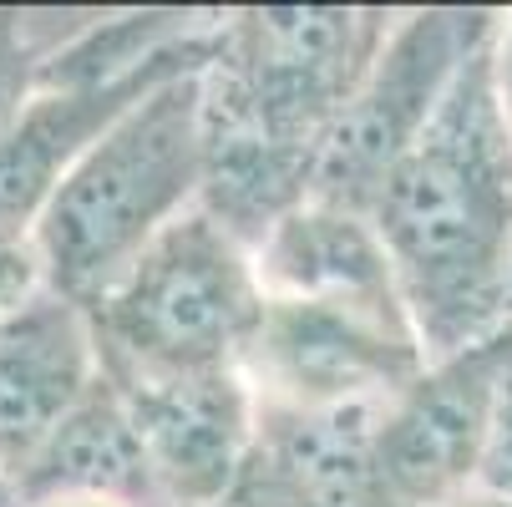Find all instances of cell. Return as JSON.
Listing matches in <instances>:
<instances>
[{"instance_id": "8992f818", "label": "cell", "mask_w": 512, "mask_h": 507, "mask_svg": "<svg viewBox=\"0 0 512 507\" xmlns=\"http://www.w3.org/2000/svg\"><path fill=\"white\" fill-rule=\"evenodd\" d=\"M426 355L411 325L371 320L310 300H269L239 376L249 381L259 406H365L391 401L406 381H416Z\"/></svg>"}, {"instance_id": "52a82bcc", "label": "cell", "mask_w": 512, "mask_h": 507, "mask_svg": "<svg viewBox=\"0 0 512 507\" xmlns=\"http://www.w3.org/2000/svg\"><path fill=\"white\" fill-rule=\"evenodd\" d=\"M502 366V325L442 360H426L376 416L371 472L386 507H442L477 487L492 386Z\"/></svg>"}, {"instance_id": "2e32d148", "label": "cell", "mask_w": 512, "mask_h": 507, "mask_svg": "<svg viewBox=\"0 0 512 507\" xmlns=\"http://www.w3.org/2000/svg\"><path fill=\"white\" fill-rule=\"evenodd\" d=\"M492 77H497V107H502V122H507V132H512V26H507V21H502V31H497Z\"/></svg>"}, {"instance_id": "7a4b0ae2", "label": "cell", "mask_w": 512, "mask_h": 507, "mask_svg": "<svg viewBox=\"0 0 512 507\" xmlns=\"http://www.w3.org/2000/svg\"><path fill=\"white\" fill-rule=\"evenodd\" d=\"M173 77L132 102L77 158L26 239L41 289L66 305H97L173 219L198 198V87Z\"/></svg>"}, {"instance_id": "6da1fadb", "label": "cell", "mask_w": 512, "mask_h": 507, "mask_svg": "<svg viewBox=\"0 0 512 507\" xmlns=\"http://www.w3.org/2000/svg\"><path fill=\"white\" fill-rule=\"evenodd\" d=\"M492 51L497 36L462 61L371 208L426 360L457 355L512 320V132L497 107Z\"/></svg>"}, {"instance_id": "9c48e42d", "label": "cell", "mask_w": 512, "mask_h": 507, "mask_svg": "<svg viewBox=\"0 0 512 507\" xmlns=\"http://www.w3.org/2000/svg\"><path fill=\"white\" fill-rule=\"evenodd\" d=\"M168 507H229L254 447V391L239 371L117 386Z\"/></svg>"}, {"instance_id": "277c9868", "label": "cell", "mask_w": 512, "mask_h": 507, "mask_svg": "<svg viewBox=\"0 0 512 507\" xmlns=\"http://www.w3.org/2000/svg\"><path fill=\"white\" fill-rule=\"evenodd\" d=\"M82 315L92 325L97 371L112 386L208 376L244 366L264 289L249 249L208 213L188 208Z\"/></svg>"}, {"instance_id": "30bf717a", "label": "cell", "mask_w": 512, "mask_h": 507, "mask_svg": "<svg viewBox=\"0 0 512 507\" xmlns=\"http://www.w3.org/2000/svg\"><path fill=\"white\" fill-rule=\"evenodd\" d=\"M97 381L92 325L77 305L31 295L0 320V472L11 482Z\"/></svg>"}, {"instance_id": "e0dca14e", "label": "cell", "mask_w": 512, "mask_h": 507, "mask_svg": "<svg viewBox=\"0 0 512 507\" xmlns=\"http://www.w3.org/2000/svg\"><path fill=\"white\" fill-rule=\"evenodd\" d=\"M442 507H512V497H492V492H462V497H452V502H442Z\"/></svg>"}, {"instance_id": "ac0fdd59", "label": "cell", "mask_w": 512, "mask_h": 507, "mask_svg": "<svg viewBox=\"0 0 512 507\" xmlns=\"http://www.w3.org/2000/svg\"><path fill=\"white\" fill-rule=\"evenodd\" d=\"M36 507H112V502H97V497H56V502H36Z\"/></svg>"}, {"instance_id": "9a60e30c", "label": "cell", "mask_w": 512, "mask_h": 507, "mask_svg": "<svg viewBox=\"0 0 512 507\" xmlns=\"http://www.w3.org/2000/svg\"><path fill=\"white\" fill-rule=\"evenodd\" d=\"M31 295H41V269H36L31 249L26 244L0 249V320L16 315Z\"/></svg>"}, {"instance_id": "7c38bea8", "label": "cell", "mask_w": 512, "mask_h": 507, "mask_svg": "<svg viewBox=\"0 0 512 507\" xmlns=\"http://www.w3.org/2000/svg\"><path fill=\"white\" fill-rule=\"evenodd\" d=\"M21 507L56 502V497H97L112 507H168L142 437L117 396V386L97 371L87 396L61 416L46 447L16 477Z\"/></svg>"}, {"instance_id": "5bb4252c", "label": "cell", "mask_w": 512, "mask_h": 507, "mask_svg": "<svg viewBox=\"0 0 512 507\" xmlns=\"http://www.w3.org/2000/svg\"><path fill=\"white\" fill-rule=\"evenodd\" d=\"M477 492L512 497V320L502 325V366H497V386H492V416H487Z\"/></svg>"}, {"instance_id": "8fae6325", "label": "cell", "mask_w": 512, "mask_h": 507, "mask_svg": "<svg viewBox=\"0 0 512 507\" xmlns=\"http://www.w3.org/2000/svg\"><path fill=\"white\" fill-rule=\"evenodd\" d=\"M249 259L269 300H310V305H335L371 320L411 325L371 219L300 203L289 219L269 229V239Z\"/></svg>"}, {"instance_id": "5b68a950", "label": "cell", "mask_w": 512, "mask_h": 507, "mask_svg": "<svg viewBox=\"0 0 512 507\" xmlns=\"http://www.w3.org/2000/svg\"><path fill=\"white\" fill-rule=\"evenodd\" d=\"M497 26L502 11H477V6L472 11L431 6L396 16L371 71L360 77V87L350 92V102L340 107V117L320 142L305 203L371 219L386 178L436 117L462 61L482 41H492Z\"/></svg>"}, {"instance_id": "3957f363", "label": "cell", "mask_w": 512, "mask_h": 507, "mask_svg": "<svg viewBox=\"0 0 512 507\" xmlns=\"http://www.w3.org/2000/svg\"><path fill=\"white\" fill-rule=\"evenodd\" d=\"M396 16L376 6H249L213 21L198 132L315 168L320 142L386 46Z\"/></svg>"}, {"instance_id": "ba28073f", "label": "cell", "mask_w": 512, "mask_h": 507, "mask_svg": "<svg viewBox=\"0 0 512 507\" xmlns=\"http://www.w3.org/2000/svg\"><path fill=\"white\" fill-rule=\"evenodd\" d=\"M213 46L218 36L213 26H203L153 51L127 77L92 82V87H41L21 107V117L0 132V249H16L31 239L41 208L51 203L61 178L77 168V158L132 102H142L153 87L173 77L203 71L213 61Z\"/></svg>"}, {"instance_id": "4fadbf2b", "label": "cell", "mask_w": 512, "mask_h": 507, "mask_svg": "<svg viewBox=\"0 0 512 507\" xmlns=\"http://www.w3.org/2000/svg\"><path fill=\"white\" fill-rule=\"evenodd\" d=\"M56 46L41 41L31 11H0V132H6L21 107L36 97L41 66Z\"/></svg>"}]
</instances>
